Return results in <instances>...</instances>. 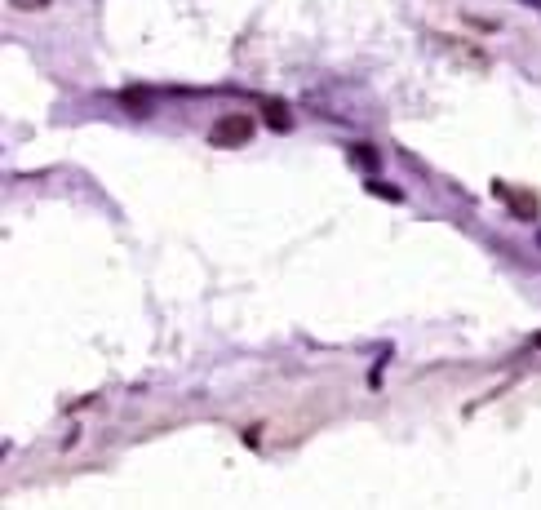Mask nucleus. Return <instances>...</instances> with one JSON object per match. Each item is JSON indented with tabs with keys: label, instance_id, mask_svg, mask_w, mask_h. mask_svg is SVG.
<instances>
[{
	"label": "nucleus",
	"instance_id": "f257e3e1",
	"mask_svg": "<svg viewBox=\"0 0 541 510\" xmlns=\"http://www.w3.org/2000/svg\"><path fill=\"white\" fill-rule=\"evenodd\" d=\"M253 138V116L249 111H227V116L213 120L209 129V142L213 147H244Z\"/></svg>",
	"mask_w": 541,
	"mask_h": 510
},
{
	"label": "nucleus",
	"instance_id": "f03ea898",
	"mask_svg": "<svg viewBox=\"0 0 541 510\" xmlns=\"http://www.w3.org/2000/svg\"><path fill=\"white\" fill-rule=\"evenodd\" d=\"M493 191H497V196H506V204L515 209V218H524V222H533V218H537L541 200L533 196V191H510V187H502V182H493Z\"/></svg>",
	"mask_w": 541,
	"mask_h": 510
},
{
	"label": "nucleus",
	"instance_id": "7ed1b4c3",
	"mask_svg": "<svg viewBox=\"0 0 541 510\" xmlns=\"http://www.w3.org/2000/svg\"><path fill=\"white\" fill-rule=\"evenodd\" d=\"M351 156H355V160H360V165H364V169H373V165H377V151L369 147V142H355V147H351Z\"/></svg>",
	"mask_w": 541,
	"mask_h": 510
},
{
	"label": "nucleus",
	"instance_id": "20e7f679",
	"mask_svg": "<svg viewBox=\"0 0 541 510\" xmlns=\"http://www.w3.org/2000/svg\"><path fill=\"white\" fill-rule=\"evenodd\" d=\"M267 125L271 129H289V111H284V107H267Z\"/></svg>",
	"mask_w": 541,
	"mask_h": 510
},
{
	"label": "nucleus",
	"instance_id": "39448f33",
	"mask_svg": "<svg viewBox=\"0 0 541 510\" xmlns=\"http://www.w3.org/2000/svg\"><path fill=\"white\" fill-rule=\"evenodd\" d=\"M369 191H373V196H386V200H404L400 191H395V187H382V182H369Z\"/></svg>",
	"mask_w": 541,
	"mask_h": 510
},
{
	"label": "nucleus",
	"instance_id": "423d86ee",
	"mask_svg": "<svg viewBox=\"0 0 541 510\" xmlns=\"http://www.w3.org/2000/svg\"><path fill=\"white\" fill-rule=\"evenodd\" d=\"M9 5H18V9H45L49 0H9Z\"/></svg>",
	"mask_w": 541,
	"mask_h": 510
},
{
	"label": "nucleus",
	"instance_id": "0eeeda50",
	"mask_svg": "<svg viewBox=\"0 0 541 510\" xmlns=\"http://www.w3.org/2000/svg\"><path fill=\"white\" fill-rule=\"evenodd\" d=\"M533 342H537V346H541V333H537V338H533Z\"/></svg>",
	"mask_w": 541,
	"mask_h": 510
}]
</instances>
